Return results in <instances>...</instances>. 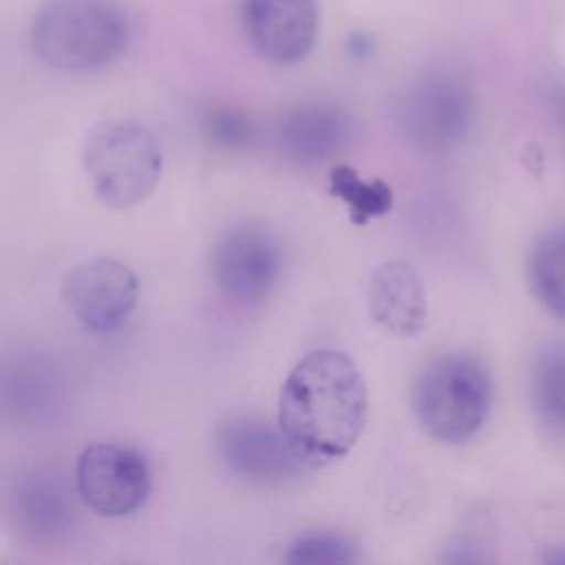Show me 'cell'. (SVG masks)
I'll return each mask as SVG.
<instances>
[{"label": "cell", "mask_w": 565, "mask_h": 565, "mask_svg": "<svg viewBox=\"0 0 565 565\" xmlns=\"http://www.w3.org/2000/svg\"><path fill=\"white\" fill-rule=\"evenodd\" d=\"M369 395L358 364L342 351L307 353L285 377L278 426L307 468L329 466L358 444Z\"/></svg>", "instance_id": "obj_1"}, {"label": "cell", "mask_w": 565, "mask_h": 565, "mask_svg": "<svg viewBox=\"0 0 565 565\" xmlns=\"http://www.w3.org/2000/svg\"><path fill=\"white\" fill-rule=\"evenodd\" d=\"M132 22L117 0H46L33 13V55L62 73L99 71L130 44Z\"/></svg>", "instance_id": "obj_2"}, {"label": "cell", "mask_w": 565, "mask_h": 565, "mask_svg": "<svg viewBox=\"0 0 565 565\" xmlns=\"http://www.w3.org/2000/svg\"><path fill=\"white\" fill-rule=\"evenodd\" d=\"M411 406L433 439L463 444L488 419L492 406L490 373L470 353H441L417 373L411 388Z\"/></svg>", "instance_id": "obj_3"}, {"label": "cell", "mask_w": 565, "mask_h": 565, "mask_svg": "<svg viewBox=\"0 0 565 565\" xmlns=\"http://www.w3.org/2000/svg\"><path fill=\"white\" fill-rule=\"evenodd\" d=\"M395 135L422 154L452 152L472 126V93L450 68H426L408 77L391 99Z\"/></svg>", "instance_id": "obj_4"}, {"label": "cell", "mask_w": 565, "mask_h": 565, "mask_svg": "<svg viewBox=\"0 0 565 565\" xmlns=\"http://www.w3.org/2000/svg\"><path fill=\"white\" fill-rule=\"evenodd\" d=\"M84 172L95 196L115 210L146 201L161 181L163 152L157 137L139 121L97 124L84 143Z\"/></svg>", "instance_id": "obj_5"}, {"label": "cell", "mask_w": 565, "mask_h": 565, "mask_svg": "<svg viewBox=\"0 0 565 565\" xmlns=\"http://www.w3.org/2000/svg\"><path fill=\"white\" fill-rule=\"evenodd\" d=\"M285 269L280 238L260 221H241L218 234L210 252L216 291L234 307H260Z\"/></svg>", "instance_id": "obj_6"}, {"label": "cell", "mask_w": 565, "mask_h": 565, "mask_svg": "<svg viewBox=\"0 0 565 565\" xmlns=\"http://www.w3.org/2000/svg\"><path fill=\"white\" fill-rule=\"evenodd\" d=\"M214 452L232 475L263 488L294 483L307 468L278 422L260 417L238 415L221 422L214 428Z\"/></svg>", "instance_id": "obj_7"}, {"label": "cell", "mask_w": 565, "mask_h": 565, "mask_svg": "<svg viewBox=\"0 0 565 565\" xmlns=\"http://www.w3.org/2000/svg\"><path fill=\"white\" fill-rule=\"evenodd\" d=\"M75 488L99 516H128L150 494V468L146 457L130 446L93 444L77 459Z\"/></svg>", "instance_id": "obj_8"}, {"label": "cell", "mask_w": 565, "mask_h": 565, "mask_svg": "<svg viewBox=\"0 0 565 565\" xmlns=\"http://www.w3.org/2000/svg\"><path fill=\"white\" fill-rule=\"evenodd\" d=\"M137 296V274L126 263L108 256L77 263L62 285L68 313L93 333L119 329L135 311Z\"/></svg>", "instance_id": "obj_9"}, {"label": "cell", "mask_w": 565, "mask_h": 565, "mask_svg": "<svg viewBox=\"0 0 565 565\" xmlns=\"http://www.w3.org/2000/svg\"><path fill=\"white\" fill-rule=\"evenodd\" d=\"M241 22L254 51L278 66L302 62L318 38V0H243Z\"/></svg>", "instance_id": "obj_10"}, {"label": "cell", "mask_w": 565, "mask_h": 565, "mask_svg": "<svg viewBox=\"0 0 565 565\" xmlns=\"http://www.w3.org/2000/svg\"><path fill=\"white\" fill-rule=\"evenodd\" d=\"M271 139L282 161L316 168L335 159L351 143L353 121L335 102L305 99L278 117Z\"/></svg>", "instance_id": "obj_11"}, {"label": "cell", "mask_w": 565, "mask_h": 565, "mask_svg": "<svg viewBox=\"0 0 565 565\" xmlns=\"http://www.w3.org/2000/svg\"><path fill=\"white\" fill-rule=\"evenodd\" d=\"M11 523L33 543L57 545L75 527V501L66 481L49 468L20 472L7 494Z\"/></svg>", "instance_id": "obj_12"}, {"label": "cell", "mask_w": 565, "mask_h": 565, "mask_svg": "<svg viewBox=\"0 0 565 565\" xmlns=\"http://www.w3.org/2000/svg\"><path fill=\"white\" fill-rule=\"evenodd\" d=\"M366 307L384 331L417 335L428 320V294L419 271L406 260L380 263L366 282Z\"/></svg>", "instance_id": "obj_13"}, {"label": "cell", "mask_w": 565, "mask_h": 565, "mask_svg": "<svg viewBox=\"0 0 565 565\" xmlns=\"http://www.w3.org/2000/svg\"><path fill=\"white\" fill-rule=\"evenodd\" d=\"M62 369L46 355H18L2 371V406L20 424L49 422L64 402Z\"/></svg>", "instance_id": "obj_14"}, {"label": "cell", "mask_w": 565, "mask_h": 565, "mask_svg": "<svg viewBox=\"0 0 565 565\" xmlns=\"http://www.w3.org/2000/svg\"><path fill=\"white\" fill-rule=\"evenodd\" d=\"M530 404L550 439H565V344L543 347L530 369Z\"/></svg>", "instance_id": "obj_15"}, {"label": "cell", "mask_w": 565, "mask_h": 565, "mask_svg": "<svg viewBox=\"0 0 565 565\" xmlns=\"http://www.w3.org/2000/svg\"><path fill=\"white\" fill-rule=\"evenodd\" d=\"M525 278L534 300L545 311L565 318V230L545 232L534 241Z\"/></svg>", "instance_id": "obj_16"}, {"label": "cell", "mask_w": 565, "mask_h": 565, "mask_svg": "<svg viewBox=\"0 0 565 565\" xmlns=\"http://www.w3.org/2000/svg\"><path fill=\"white\" fill-rule=\"evenodd\" d=\"M331 192L349 207V218L358 225L384 216L393 207V190L382 179H364L351 166L338 163L329 177Z\"/></svg>", "instance_id": "obj_17"}, {"label": "cell", "mask_w": 565, "mask_h": 565, "mask_svg": "<svg viewBox=\"0 0 565 565\" xmlns=\"http://www.w3.org/2000/svg\"><path fill=\"white\" fill-rule=\"evenodd\" d=\"M360 561V545L338 532H309L294 539L285 552V563L294 565H351Z\"/></svg>", "instance_id": "obj_18"}, {"label": "cell", "mask_w": 565, "mask_h": 565, "mask_svg": "<svg viewBox=\"0 0 565 565\" xmlns=\"http://www.w3.org/2000/svg\"><path fill=\"white\" fill-rule=\"evenodd\" d=\"M199 128L207 143L218 150H245L256 139L254 121L238 108L210 104L199 117Z\"/></svg>", "instance_id": "obj_19"}, {"label": "cell", "mask_w": 565, "mask_h": 565, "mask_svg": "<svg viewBox=\"0 0 565 565\" xmlns=\"http://www.w3.org/2000/svg\"><path fill=\"white\" fill-rule=\"evenodd\" d=\"M347 49H349L351 57H355V60H362V57H366V55L371 53L373 44H371V40H369L364 33H353V35L349 38V44H347Z\"/></svg>", "instance_id": "obj_20"}]
</instances>
